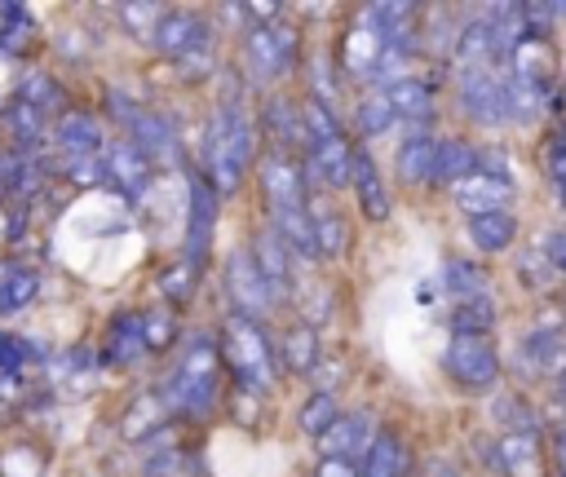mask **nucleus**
Here are the masks:
<instances>
[{
  "label": "nucleus",
  "instance_id": "obj_1",
  "mask_svg": "<svg viewBox=\"0 0 566 477\" xmlns=\"http://www.w3.org/2000/svg\"><path fill=\"white\" fill-rule=\"evenodd\" d=\"M208 172H212V186L217 190H234L252 163V124L248 115L239 110V102H221L212 124H208Z\"/></svg>",
  "mask_w": 566,
  "mask_h": 477
},
{
  "label": "nucleus",
  "instance_id": "obj_2",
  "mask_svg": "<svg viewBox=\"0 0 566 477\" xmlns=\"http://www.w3.org/2000/svg\"><path fill=\"white\" fill-rule=\"evenodd\" d=\"M221 358L230 367V375L248 389V393H265L274 384V349L265 340V331L248 318H230L221 327Z\"/></svg>",
  "mask_w": 566,
  "mask_h": 477
},
{
  "label": "nucleus",
  "instance_id": "obj_3",
  "mask_svg": "<svg viewBox=\"0 0 566 477\" xmlns=\"http://www.w3.org/2000/svg\"><path fill=\"white\" fill-rule=\"evenodd\" d=\"M159 398L177 415H203L217 398V349L208 340H199L181 358V367H172V375L159 384Z\"/></svg>",
  "mask_w": 566,
  "mask_h": 477
},
{
  "label": "nucleus",
  "instance_id": "obj_4",
  "mask_svg": "<svg viewBox=\"0 0 566 477\" xmlns=\"http://www.w3.org/2000/svg\"><path fill=\"white\" fill-rule=\"evenodd\" d=\"M447 375L460 384V389H491L495 380H500V358H495V349H491V340L486 336H455L451 344H447Z\"/></svg>",
  "mask_w": 566,
  "mask_h": 477
},
{
  "label": "nucleus",
  "instance_id": "obj_5",
  "mask_svg": "<svg viewBox=\"0 0 566 477\" xmlns=\"http://www.w3.org/2000/svg\"><path fill=\"white\" fill-rule=\"evenodd\" d=\"M296 62V35L283 22H256L248 31V71L252 80H279Z\"/></svg>",
  "mask_w": 566,
  "mask_h": 477
},
{
  "label": "nucleus",
  "instance_id": "obj_6",
  "mask_svg": "<svg viewBox=\"0 0 566 477\" xmlns=\"http://www.w3.org/2000/svg\"><path fill=\"white\" fill-rule=\"evenodd\" d=\"M226 296H230L234 318H248V322L274 305V292H270V283L261 278L252 252H234V256H230V265H226Z\"/></svg>",
  "mask_w": 566,
  "mask_h": 477
},
{
  "label": "nucleus",
  "instance_id": "obj_7",
  "mask_svg": "<svg viewBox=\"0 0 566 477\" xmlns=\"http://www.w3.org/2000/svg\"><path fill=\"white\" fill-rule=\"evenodd\" d=\"M261 190H265L270 212H279V208H301V203H305V172H301V163H296L287 150H270V155L261 159Z\"/></svg>",
  "mask_w": 566,
  "mask_h": 477
},
{
  "label": "nucleus",
  "instance_id": "obj_8",
  "mask_svg": "<svg viewBox=\"0 0 566 477\" xmlns=\"http://www.w3.org/2000/svg\"><path fill=\"white\" fill-rule=\"evenodd\" d=\"M460 102H464V110H469L478 124H500V119H509V110H504V80H495L491 66L460 71Z\"/></svg>",
  "mask_w": 566,
  "mask_h": 477
},
{
  "label": "nucleus",
  "instance_id": "obj_9",
  "mask_svg": "<svg viewBox=\"0 0 566 477\" xmlns=\"http://www.w3.org/2000/svg\"><path fill=\"white\" fill-rule=\"evenodd\" d=\"M217 225V190L208 177H190V221H186V261L199 265L208 256Z\"/></svg>",
  "mask_w": 566,
  "mask_h": 477
},
{
  "label": "nucleus",
  "instance_id": "obj_10",
  "mask_svg": "<svg viewBox=\"0 0 566 477\" xmlns=\"http://www.w3.org/2000/svg\"><path fill=\"white\" fill-rule=\"evenodd\" d=\"M513 199V181L504 172H486L478 163V172L469 181L455 186V203L469 212V216H486V212H504V203Z\"/></svg>",
  "mask_w": 566,
  "mask_h": 477
},
{
  "label": "nucleus",
  "instance_id": "obj_11",
  "mask_svg": "<svg viewBox=\"0 0 566 477\" xmlns=\"http://www.w3.org/2000/svg\"><path fill=\"white\" fill-rule=\"evenodd\" d=\"M115 115L128 124V137L137 150H146V155H172L177 150V132L164 115L142 110V106H119V102H115Z\"/></svg>",
  "mask_w": 566,
  "mask_h": 477
},
{
  "label": "nucleus",
  "instance_id": "obj_12",
  "mask_svg": "<svg viewBox=\"0 0 566 477\" xmlns=\"http://www.w3.org/2000/svg\"><path fill=\"white\" fill-rule=\"evenodd\" d=\"M318 442H323V455H327V459H345V464H354V459H363V455L371 451L376 433H371V420H367L363 411H354V415H340Z\"/></svg>",
  "mask_w": 566,
  "mask_h": 477
},
{
  "label": "nucleus",
  "instance_id": "obj_13",
  "mask_svg": "<svg viewBox=\"0 0 566 477\" xmlns=\"http://www.w3.org/2000/svg\"><path fill=\"white\" fill-rule=\"evenodd\" d=\"M252 261H256L261 278L270 283L274 300H283V296L292 292V252H287V243H283L274 230H261L256 243H252Z\"/></svg>",
  "mask_w": 566,
  "mask_h": 477
},
{
  "label": "nucleus",
  "instance_id": "obj_14",
  "mask_svg": "<svg viewBox=\"0 0 566 477\" xmlns=\"http://www.w3.org/2000/svg\"><path fill=\"white\" fill-rule=\"evenodd\" d=\"M305 163L310 172L323 181V186H349L354 181V150L345 137H323L305 150Z\"/></svg>",
  "mask_w": 566,
  "mask_h": 477
},
{
  "label": "nucleus",
  "instance_id": "obj_15",
  "mask_svg": "<svg viewBox=\"0 0 566 477\" xmlns=\"http://www.w3.org/2000/svg\"><path fill=\"white\" fill-rule=\"evenodd\" d=\"M53 146L66 155V159H93L97 146H102V128L88 110H66L53 128Z\"/></svg>",
  "mask_w": 566,
  "mask_h": 477
},
{
  "label": "nucleus",
  "instance_id": "obj_16",
  "mask_svg": "<svg viewBox=\"0 0 566 477\" xmlns=\"http://www.w3.org/2000/svg\"><path fill=\"white\" fill-rule=\"evenodd\" d=\"M150 155L146 150H137L133 141H115L111 146V155H106V177L124 190V194H142L146 186H150Z\"/></svg>",
  "mask_w": 566,
  "mask_h": 477
},
{
  "label": "nucleus",
  "instance_id": "obj_17",
  "mask_svg": "<svg viewBox=\"0 0 566 477\" xmlns=\"http://www.w3.org/2000/svg\"><path fill=\"white\" fill-rule=\"evenodd\" d=\"M208 35V26L195 18V13H181V9H172V13H164V22L155 26V35H150V44L164 53V57H186L199 40Z\"/></svg>",
  "mask_w": 566,
  "mask_h": 477
},
{
  "label": "nucleus",
  "instance_id": "obj_18",
  "mask_svg": "<svg viewBox=\"0 0 566 477\" xmlns=\"http://www.w3.org/2000/svg\"><path fill=\"white\" fill-rule=\"evenodd\" d=\"M478 163H482V155H478L469 141L442 137V141H438V159H433V181L460 186V181H469V177L478 172Z\"/></svg>",
  "mask_w": 566,
  "mask_h": 477
},
{
  "label": "nucleus",
  "instance_id": "obj_19",
  "mask_svg": "<svg viewBox=\"0 0 566 477\" xmlns=\"http://www.w3.org/2000/svg\"><path fill=\"white\" fill-rule=\"evenodd\" d=\"M265 132L279 141V150L292 155L296 141H305L310 150V137H305V119H301V102H287V97H274L265 102Z\"/></svg>",
  "mask_w": 566,
  "mask_h": 477
},
{
  "label": "nucleus",
  "instance_id": "obj_20",
  "mask_svg": "<svg viewBox=\"0 0 566 477\" xmlns=\"http://www.w3.org/2000/svg\"><path fill=\"white\" fill-rule=\"evenodd\" d=\"M349 186L358 190V203H363V212L371 221H385L389 216V194H385V181H380V172H376V163H371L367 150H354V181Z\"/></svg>",
  "mask_w": 566,
  "mask_h": 477
},
{
  "label": "nucleus",
  "instance_id": "obj_21",
  "mask_svg": "<svg viewBox=\"0 0 566 477\" xmlns=\"http://www.w3.org/2000/svg\"><path fill=\"white\" fill-rule=\"evenodd\" d=\"M146 349H150V340H146L142 314H119V318L111 322V331H106V358L128 367V362H137Z\"/></svg>",
  "mask_w": 566,
  "mask_h": 477
},
{
  "label": "nucleus",
  "instance_id": "obj_22",
  "mask_svg": "<svg viewBox=\"0 0 566 477\" xmlns=\"http://www.w3.org/2000/svg\"><path fill=\"white\" fill-rule=\"evenodd\" d=\"M433 159H438V141L416 132L398 146V181L402 186H420V181H433Z\"/></svg>",
  "mask_w": 566,
  "mask_h": 477
},
{
  "label": "nucleus",
  "instance_id": "obj_23",
  "mask_svg": "<svg viewBox=\"0 0 566 477\" xmlns=\"http://www.w3.org/2000/svg\"><path fill=\"white\" fill-rule=\"evenodd\" d=\"M402 473H407V446L398 433L380 428L371 451L363 455V477H402Z\"/></svg>",
  "mask_w": 566,
  "mask_h": 477
},
{
  "label": "nucleus",
  "instance_id": "obj_24",
  "mask_svg": "<svg viewBox=\"0 0 566 477\" xmlns=\"http://www.w3.org/2000/svg\"><path fill=\"white\" fill-rule=\"evenodd\" d=\"M469 239L478 243V252H504L517 239V221L509 212H486V216H469Z\"/></svg>",
  "mask_w": 566,
  "mask_h": 477
},
{
  "label": "nucleus",
  "instance_id": "obj_25",
  "mask_svg": "<svg viewBox=\"0 0 566 477\" xmlns=\"http://www.w3.org/2000/svg\"><path fill=\"white\" fill-rule=\"evenodd\" d=\"M389 102H394V115L416 119V124H424V119L433 115V88L420 84V80H411V75L389 88Z\"/></svg>",
  "mask_w": 566,
  "mask_h": 477
},
{
  "label": "nucleus",
  "instance_id": "obj_26",
  "mask_svg": "<svg viewBox=\"0 0 566 477\" xmlns=\"http://www.w3.org/2000/svg\"><path fill=\"white\" fill-rule=\"evenodd\" d=\"M164 415H168V406H164V398H159V393H146V398H137V402L124 411V437H128V442H142V437H150V433L164 424Z\"/></svg>",
  "mask_w": 566,
  "mask_h": 477
},
{
  "label": "nucleus",
  "instance_id": "obj_27",
  "mask_svg": "<svg viewBox=\"0 0 566 477\" xmlns=\"http://www.w3.org/2000/svg\"><path fill=\"white\" fill-rule=\"evenodd\" d=\"M495 464L509 473V477H531L535 473V437L531 433H513V437H504L500 446H495Z\"/></svg>",
  "mask_w": 566,
  "mask_h": 477
},
{
  "label": "nucleus",
  "instance_id": "obj_28",
  "mask_svg": "<svg viewBox=\"0 0 566 477\" xmlns=\"http://www.w3.org/2000/svg\"><path fill=\"white\" fill-rule=\"evenodd\" d=\"M394 119H398V115H394L389 88H380V93H367V97L358 102V115H354V124H358V132H363V137H380V132H385Z\"/></svg>",
  "mask_w": 566,
  "mask_h": 477
},
{
  "label": "nucleus",
  "instance_id": "obj_29",
  "mask_svg": "<svg viewBox=\"0 0 566 477\" xmlns=\"http://www.w3.org/2000/svg\"><path fill=\"white\" fill-rule=\"evenodd\" d=\"M310 221H314L318 256H340V252H345V239H349L345 221H340V216H336L332 208H323V203H314V208H310Z\"/></svg>",
  "mask_w": 566,
  "mask_h": 477
},
{
  "label": "nucleus",
  "instance_id": "obj_30",
  "mask_svg": "<svg viewBox=\"0 0 566 477\" xmlns=\"http://www.w3.org/2000/svg\"><path fill=\"white\" fill-rule=\"evenodd\" d=\"M491 322H495V309H491L486 296H478V300H455V309H451V331H455V336H486Z\"/></svg>",
  "mask_w": 566,
  "mask_h": 477
},
{
  "label": "nucleus",
  "instance_id": "obj_31",
  "mask_svg": "<svg viewBox=\"0 0 566 477\" xmlns=\"http://www.w3.org/2000/svg\"><path fill=\"white\" fill-rule=\"evenodd\" d=\"M4 132H9V141H18V146H31L35 137H40V128H44V115L35 110V106H27V102H9L4 106Z\"/></svg>",
  "mask_w": 566,
  "mask_h": 477
},
{
  "label": "nucleus",
  "instance_id": "obj_32",
  "mask_svg": "<svg viewBox=\"0 0 566 477\" xmlns=\"http://www.w3.org/2000/svg\"><path fill=\"white\" fill-rule=\"evenodd\" d=\"M283 362L292 371H314V362H318V336H314V327H292L283 336Z\"/></svg>",
  "mask_w": 566,
  "mask_h": 477
},
{
  "label": "nucleus",
  "instance_id": "obj_33",
  "mask_svg": "<svg viewBox=\"0 0 566 477\" xmlns=\"http://www.w3.org/2000/svg\"><path fill=\"white\" fill-rule=\"evenodd\" d=\"M336 420H340V406H336V398H332V393H314V398L301 406V415H296L301 433H310V437H323Z\"/></svg>",
  "mask_w": 566,
  "mask_h": 477
},
{
  "label": "nucleus",
  "instance_id": "obj_34",
  "mask_svg": "<svg viewBox=\"0 0 566 477\" xmlns=\"http://www.w3.org/2000/svg\"><path fill=\"white\" fill-rule=\"evenodd\" d=\"M562 353H566L562 331H535V336H526V362L535 371H553L562 362Z\"/></svg>",
  "mask_w": 566,
  "mask_h": 477
},
{
  "label": "nucleus",
  "instance_id": "obj_35",
  "mask_svg": "<svg viewBox=\"0 0 566 477\" xmlns=\"http://www.w3.org/2000/svg\"><path fill=\"white\" fill-rule=\"evenodd\" d=\"M57 97H62V88L44 75V71H31L22 84H18V102H27V106H35L40 115H49L53 106H57Z\"/></svg>",
  "mask_w": 566,
  "mask_h": 477
},
{
  "label": "nucleus",
  "instance_id": "obj_36",
  "mask_svg": "<svg viewBox=\"0 0 566 477\" xmlns=\"http://www.w3.org/2000/svg\"><path fill=\"white\" fill-rule=\"evenodd\" d=\"M301 119H305V137H310V146H314V141H323V137H340L332 106H327V102H318V97H305V102H301Z\"/></svg>",
  "mask_w": 566,
  "mask_h": 477
},
{
  "label": "nucleus",
  "instance_id": "obj_37",
  "mask_svg": "<svg viewBox=\"0 0 566 477\" xmlns=\"http://www.w3.org/2000/svg\"><path fill=\"white\" fill-rule=\"evenodd\" d=\"M447 287L460 296V300H478L486 292V274L473 265V261H451L447 265Z\"/></svg>",
  "mask_w": 566,
  "mask_h": 477
},
{
  "label": "nucleus",
  "instance_id": "obj_38",
  "mask_svg": "<svg viewBox=\"0 0 566 477\" xmlns=\"http://www.w3.org/2000/svg\"><path fill=\"white\" fill-rule=\"evenodd\" d=\"M495 415H500L513 433H535V411H531L522 398H513V393H504V398L495 402Z\"/></svg>",
  "mask_w": 566,
  "mask_h": 477
},
{
  "label": "nucleus",
  "instance_id": "obj_39",
  "mask_svg": "<svg viewBox=\"0 0 566 477\" xmlns=\"http://www.w3.org/2000/svg\"><path fill=\"white\" fill-rule=\"evenodd\" d=\"M119 18L133 26V35H155V26L164 22V9L159 4H124Z\"/></svg>",
  "mask_w": 566,
  "mask_h": 477
},
{
  "label": "nucleus",
  "instance_id": "obj_40",
  "mask_svg": "<svg viewBox=\"0 0 566 477\" xmlns=\"http://www.w3.org/2000/svg\"><path fill=\"white\" fill-rule=\"evenodd\" d=\"M522 274H526V283H531V287H544V283H553V278H557V269H553V261H548L544 243H535V247L522 256Z\"/></svg>",
  "mask_w": 566,
  "mask_h": 477
},
{
  "label": "nucleus",
  "instance_id": "obj_41",
  "mask_svg": "<svg viewBox=\"0 0 566 477\" xmlns=\"http://www.w3.org/2000/svg\"><path fill=\"white\" fill-rule=\"evenodd\" d=\"M195 274H199V265H190V261H181V265H172V269L164 274V283H159V287H164V292H168L172 300H186V296L195 292V283H199Z\"/></svg>",
  "mask_w": 566,
  "mask_h": 477
},
{
  "label": "nucleus",
  "instance_id": "obj_42",
  "mask_svg": "<svg viewBox=\"0 0 566 477\" xmlns=\"http://www.w3.org/2000/svg\"><path fill=\"white\" fill-rule=\"evenodd\" d=\"M544 243V252H548V261H553V269H557V278H566V230H553L548 239H539Z\"/></svg>",
  "mask_w": 566,
  "mask_h": 477
},
{
  "label": "nucleus",
  "instance_id": "obj_43",
  "mask_svg": "<svg viewBox=\"0 0 566 477\" xmlns=\"http://www.w3.org/2000/svg\"><path fill=\"white\" fill-rule=\"evenodd\" d=\"M548 168H553V177H557V186L566 190V128L548 141Z\"/></svg>",
  "mask_w": 566,
  "mask_h": 477
},
{
  "label": "nucleus",
  "instance_id": "obj_44",
  "mask_svg": "<svg viewBox=\"0 0 566 477\" xmlns=\"http://www.w3.org/2000/svg\"><path fill=\"white\" fill-rule=\"evenodd\" d=\"M318 477H363V473H354V464H345V459H323Z\"/></svg>",
  "mask_w": 566,
  "mask_h": 477
},
{
  "label": "nucleus",
  "instance_id": "obj_45",
  "mask_svg": "<svg viewBox=\"0 0 566 477\" xmlns=\"http://www.w3.org/2000/svg\"><path fill=\"white\" fill-rule=\"evenodd\" d=\"M429 477H455V468L442 464V459H433V464H429Z\"/></svg>",
  "mask_w": 566,
  "mask_h": 477
},
{
  "label": "nucleus",
  "instance_id": "obj_46",
  "mask_svg": "<svg viewBox=\"0 0 566 477\" xmlns=\"http://www.w3.org/2000/svg\"><path fill=\"white\" fill-rule=\"evenodd\" d=\"M557 393H562V402H566V371H562V380H557Z\"/></svg>",
  "mask_w": 566,
  "mask_h": 477
},
{
  "label": "nucleus",
  "instance_id": "obj_47",
  "mask_svg": "<svg viewBox=\"0 0 566 477\" xmlns=\"http://www.w3.org/2000/svg\"><path fill=\"white\" fill-rule=\"evenodd\" d=\"M4 230H9V221H4V212H0V239H4Z\"/></svg>",
  "mask_w": 566,
  "mask_h": 477
}]
</instances>
